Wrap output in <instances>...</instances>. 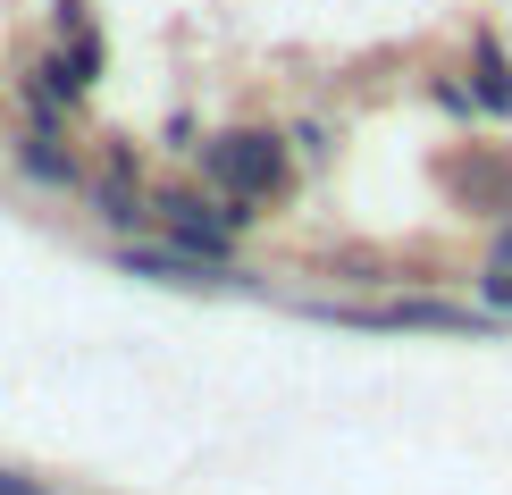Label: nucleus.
I'll list each match as a JSON object with an SVG mask.
<instances>
[{
	"label": "nucleus",
	"instance_id": "1",
	"mask_svg": "<svg viewBox=\"0 0 512 495\" xmlns=\"http://www.w3.org/2000/svg\"><path fill=\"white\" fill-rule=\"evenodd\" d=\"M194 160H202V185L236 219H269V202L294 193V135L286 126H219Z\"/></svg>",
	"mask_w": 512,
	"mask_h": 495
},
{
	"label": "nucleus",
	"instance_id": "2",
	"mask_svg": "<svg viewBox=\"0 0 512 495\" xmlns=\"http://www.w3.org/2000/svg\"><path fill=\"white\" fill-rule=\"evenodd\" d=\"M152 227H160V244L194 252V261H219V269H236L227 252H236V235H244L252 219H236V210H227L210 185H160V193H152Z\"/></svg>",
	"mask_w": 512,
	"mask_h": 495
},
{
	"label": "nucleus",
	"instance_id": "3",
	"mask_svg": "<svg viewBox=\"0 0 512 495\" xmlns=\"http://www.w3.org/2000/svg\"><path fill=\"white\" fill-rule=\"evenodd\" d=\"M445 185H454V202L471 210V219H512V160L504 152H487V143H471V152H454L445 160Z\"/></svg>",
	"mask_w": 512,
	"mask_h": 495
},
{
	"label": "nucleus",
	"instance_id": "4",
	"mask_svg": "<svg viewBox=\"0 0 512 495\" xmlns=\"http://www.w3.org/2000/svg\"><path fill=\"white\" fill-rule=\"evenodd\" d=\"M319 319H345V328H437V336H487L479 311L462 303H370V311H336V303H311Z\"/></svg>",
	"mask_w": 512,
	"mask_h": 495
},
{
	"label": "nucleus",
	"instance_id": "5",
	"mask_svg": "<svg viewBox=\"0 0 512 495\" xmlns=\"http://www.w3.org/2000/svg\"><path fill=\"white\" fill-rule=\"evenodd\" d=\"M118 261L135 269V277H160V286H185V294H227V286H244V269L194 261V252H177V244H118Z\"/></svg>",
	"mask_w": 512,
	"mask_h": 495
},
{
	"label": "nucleus",
	"instance_id": "6",
	"mask_svg": "<svg viewBox=\"0 0 512 495\" xmlns=\"http://www.w3.org/2000/svg\"><path fill=\"white\" fill-rule=\"evenodd\" d=\"M84 193H93V210H101L118 235H126V227H152V193L135 185V152H110V177H93Z\"/></svg>",
	"mask_w": 512,
	"mask_h": 495
},
{
	"label": "nucleus",
	"instance_id": "7",
	"mask_svg": "<svg viewBox=\"0 0 512 495\" xmlns=\"http://www.w3.org/2000/svg\"><path fill=\"white\" fill-rule=\"evenodd\" d=\"M17 168H26L42 193H76L84 185V160L59 143V126H26V135H17Z\"/></svg>",
	"mask_w": 512,
	"mask_h": 495
},
{
	"label": "nucleus",
	"instance_id": "8",
	"mask_svg": "<svg viewBox=\"0 0 512 495\" xmlns=\"http://www.w3.org/2000/svg\"><path fill=\"white\" fill-rule=\"evenodd\" d=\"M471 93H479V110H487V118H512V59H504L496 26H479V34H471Z\"/></svg>",
	"mask_w": 512,
	"mask_h": 495
},
{
	"label": "nucleus",
	"instance_id": "9",
	"mask_svg": "<svg viewBox=\"0 0 512 495\" xmlns=\"http://www.w3.org/2000/svg\"><path fill=\"white\" fill-rule=\"evenodd\" d=\"M471 286H479V303H487V311H512V219L487 235V261H479Z\"/></svg>",
	"mask_w": 512,
	"mask_h": 495
},
{
	"label": "nucleus",
	"instance_id": "10",
	"mask_svg": "<svg viewBox=\"0 0 512 495\" xmlns=\"http://www.w3.org/2000/svg\"><path fill=\"white\" fill-rule=\"evenodd\" d=\"M294 152H311V160H328V152H336V143H328V126H319V118H311V126H294Z\"/></svg>",
	"mask_w": 512,
	"mask_h": 495
},
{
	"label": "nucleus",
	"instance_id": "11",
	"mask_svg": "<svg viewBox=\"0 0 512 495\" xmlns=\"http://www.w3.org/2000/svg\"><path fill=\"white\" fill-rule=\"evenodd\" d=\"M0 495H51V487H42V479H26V470H9V462H0Z\"/></svg>",
	"mask_w": 512,
	"mask_h": 495
}]
</instances>
